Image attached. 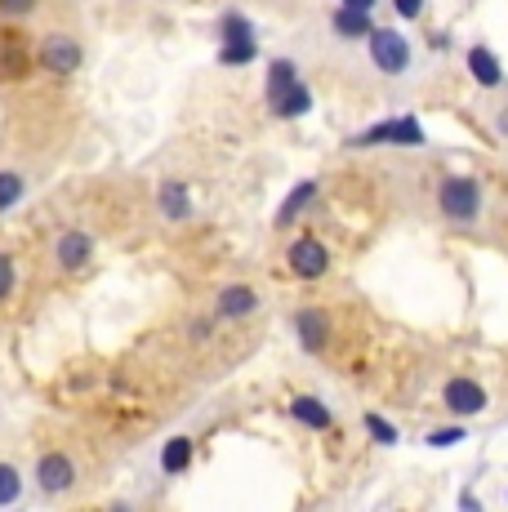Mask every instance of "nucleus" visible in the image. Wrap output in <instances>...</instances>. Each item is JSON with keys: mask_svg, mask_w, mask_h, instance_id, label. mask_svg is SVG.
I'll use <instances>...</instances> for the list:
<instances>
[{"mask_svg": "<svg viewBox=\"0 0 508 512\" xmlns=\"http://www.w3.org/2000/svg\"><path fill=\"white\" fill-rule=\"evenodd\" d=\"M366 63L379 81L388 85H415L424 76V45L406 36L402 27H370L366 41Z\"/></svg>", "mask_w": 508, "mask_h": 512, "instance_id": "nucleus-1", "label": "nucleus"}, {"mask_svg": "<svg viewBox=\"0 0 508 512\" xmlns=\"http://www.w3.org/2000/svg\"><path fill=\"white\" fill-rule=\"evenodd\" d=\"M486 210V187L473 174H446L437 179V214H442L451 228H473Z\"/></svg>", "mask_w": 508, "mask_h": 512, "instance_id": "nucleus-2", "label": "nucleus"}, {"mask_svg": "<svg viewBox=\"0 0 508 512\" xmlns=\"http://www.w3.org/2000/svg\"><path fill=\"white\" fill-rule=\"evenodd\" d=\"M424 143H428V134L415 112L388 116V121H375L361 134H353V147H424Z\"/></svg>", "mask_w": 508, "mask_h": 512, "instance_id": "nucleus-3", "label": "nucleus"}, {"mask_svg": "<svg viewBox=\"0 0 508 512\" xmlns=\"http://www.w3.org/2000/svg\"><path fill=\"white\" fill-rule=\"evenodd\" d=\"M76 481H81V472H76V459L63 455V450H45V455L36 459V468H32V486H36V495H45V499L72 495Z\"/></svg>", "mask_w": 508, "mask_h": 512, "instance_id": "nucleus-4", "label": "nucleus"}, {"mask_svg": "<svg viewBox=\"0 0 508 512\" xmlns=\"http://www.w3.org/2000/svg\"><path fill=\"white\" fill-rule=\"evenodd\" d=\"M442 406L451 419H477L491 410V392L473 379V374H451L442 383Z\"/></svg>", "mask_w": 508, "mask_h": 512, "instance_id": "nucleus-5", "label": "nucleus"}, {"mask_svg": "<svg viewBox=\"0 0 508 512\" xmlns=\"http://www.w3.org/2000/svg\"><path fill=\"white\" fill-rule=\"evenodd\" d=\"M36 63H41L50 76H76L85 63V45L67 32H50V36H41V45H36Z\"/></svg>", "mask_w": 508, "mask_h": 512, "instance_id": "nucleus-6", "label": "nucleus"}, {"mask_svg": "<svg viewBox=\"0 0 508 512\" xmlns=\"http://www.w3.org/2000/svg\"><path fill=\"white\" fill-rule=\"evenodd\" d=\"M54 268L67 272V277H76V272H85L94 263V236L85 228H63L54 236Z\"/></svg>", "mask_w": 508, "mask_h": 512, "instance_id": "nucleus-7", "label": "nucleus"}, {"mask_svg": "<svg viewBox=\"0 0 508 512\" xmlns=\"http://www.w3.org/2000/svg\"><path fill=\"white\" fill-rule=\"evenodd\" d=\"M286 263L299 281H321L330 272V250H326V241H317V236H299V241H290Z\"/></svg>", "mask_w": 508, "mask_h": 512, "instance_id": "nucleus-8", "label": "nucleus"}, {"mask_svg": "<svg viewBox=\"0 0 508 512\" xmlns=\"http://www.w3.org/2000/svg\"><path fill=\"white\" fill-rule=\"evenodd\" d=\"M326 27L339 45H361L370 36V27H375V14H370V9H353V5H335Z\"/></svg>", "mask_w": 508, "mask_h": 512, "instance_id": "nucleus-9", "label": "nucleus"}, {"mask_svg": "<svg viewBox=\"0 0 508 512\" xmlns=\"http://www.w3.org/2000/svg\"><path fill=\"white\" fill-rule=\"evenodd\" d=\"M464 63H468V76H473L482 90H504V67L495 58V49L486 41H473L464 49Z\"/></svg>", "mask_w": 508, "mask_h": 512, "instance_id": "nucleus-10", "label": "nucleus"}, {"mask_svg": "<svg viewBox=\"0 0 508 512\" xmlns=\"http://www.w3.org/2000/svg\"><path fill=\"white\" fill-rule=\"evenodd\" d=\"M259 290L254 285H223L219 299H214V317L219 321H241V317H254L259 312Z\"/></svg>", "mask_w": 508, "mask_h": 512, "instance_id": "nucleus-11", "label": "nucleus"}, {"mask_svg": "<svg viewBox=\"0 0 508 512\" xmlns=\"http://www.w3.org/2000/svg\"><path fill=\"white\" fill-rule=\"evenodd\" d=\"M192 192H188V183H179V179H165L161 187H156V214H161L165 223H188L192 219Z\"/></svg>", "mask_w": 508, "mask_h": 512, "instance_id": "nucleus-12", "label": "nucleus"}, {"mask_svg": "<svg viewBox=\"0 0 508 512\" xmlns=\"http://www.w3.org/2000/svg\"><path fill=\"white\" fill-rule=\"evenodd\" d=\"M290 326H295V339L304 352H321L330 343V317L321 308H299L290 317Z\"/></svg>", "mask_w": 508, "mask_h": 512, "instance_id": "nucleus-13", "label": "nucleus"}, {"mask_svg": "<svg viewBox=\"0 0 508 512\" xmlns=\"http://www.w3.org/2000/svg\"><path fill=\"white\" fill-rule=\"evenodd\" d=\"M290 419H295L299 428H308V432H330L335 428V410H330L321 397H312V392H299V397L290 401Z\"/></svg>", "mask_w": 508, "mask_h": 512, "instance_id": "nucleus-14", "label": "nucleus"}, {"mask_svg": "<svg viewBox=\"0 0 508 512\" xmlns=\"http://www.w3.org/2000/svg\"><path fill=\"white\" fill-rule=\"evenodd\" d=\"M268 112L277 116V121H299V116H308V112H312V90H308L304 76H299L295 85H286V90L272 98Z\"/></svg>", "mask_w": 508, "mask_h": 512, "instance_id": "nucleus-15", "label": "nucleus"}, {"mask_svg": "<svg viewBox=\"0 0 508 512\" xmlns=\"http://www.w3.org/2000/svg\"><path fill=\"white\" fill-rule=\"evenodd\" d=\"M192 459H197V441L192 437H170V441H161L156 464H161L165 477H183V472L192 468Z\"/></svg>", "mask_w": 508, "mask_h": 512, "instance_id": "nucleus-16", "label": "nucleus"}, {"mask_svg": "<svg viewBox=\"0 0 508 512\" xmlns=\"http://www.w3.org/2000/svg\"><path fill=\"white\" fill-rule=\"evenodd\" d=\"M317 192H321V183H317V179H299L295 187H290L286 201H281V210H277V219H272V228H290V223H295L299 214H304L308 205L317 201Z\"/></svg>", "mask_w": 508, "mask_h": 512, "instance_id": "nucleus-17", "label": "nucleus"}, {"mask_svg": "<svg viewBox=\"0 0 508 512\" xmlns=\"http://www.w3.org/2000/svg\"><path fill=\"white\" fill-rule=\"evenodd\" d=\"M299 81V63L295 58H268V76H263V103H272L286 85Z\"/></svg>", "mask_w": 508, "mask_h": 512, "instance_id": "nucleus-18", "label": "nucleus"}, {"mask_svg": "<svg viewBox=\"0 0 508 512\" xmlns=\"http://www.w3.org/2000/svg\"><path fill=\"white\" fill-rule=\"evenodd\" d=\"M27 192H32V183H27L23 170H0V219L14 214L27 201Z\"/></svg>", "mask_w": 508, "mask_h": 512, "instance_id": "nucleus-19", "label": "nucleus"}, {"mask_svg": "<svg viewBox=\"0 0 508 512\" xmlns=\"http://www.w3.org/2000/svg\"><path fill=\"white\" fill-rule=\"evenodd\" d=\"M263 49H259V36H237V41H219V67H246L254 63Z\"/></svg>", "mask_w": 508, "mask_h": 512, "instance_id": "nucleus-20", "label": "nucleus"}, {"mask_svg": "<svg viewBox=\"0 0 508 512\" xmlns=\"http://www.w3.org/2000/svg\"><path fill=\"white\" fill-rule=\"evenodd\" d=\"M27 495V477L18 464H9V459H0V508H18Z\"/></svg>", "mask_w": 508, "mask_h": 512, "instance_id": "nucleus-21", "label": "nucleus"}, {"mask_svg": "<svg viewBox=\"0 0 508 512\" xmlns=\"http://www.w3.org/2000/svg\"><path fill=\"white\" fill-rule=\"evenodd\" d=\"M214 32H219V41H237V36H259L250 23V14H241V9H223L219 18H214Z\"/></svg>", "mask_w": 508, "mask_h": 512, "instance_id": "nucleus-22", "label": "nucleus"}, {"mask_svg": "<svg viewBox=\"0 0 508 512\" xmlns=\"http://www.w3.org/2000/svg\"><path fill=\"white\" fill-rule=\"evenodd\" d=\"M361 423H366V432H370V437H375L384 450H393L397 441H402V432H397V428H393V423H388L384 415H375V410H370V415H361Z\"/></svg>", "mask_w": 508, "mask_h": 512, "instance_id": "nucleus-23", "label": "nucleus"}, {"mask_svg": "<svg viewBox=\"0 0 508 512\" xmlns=\"http://www.w3.org/2000/svg\"><path fill=\"white\" fill-rule=\"evenodd\" d=\"M14 285H18V263L9 250H0V303L14 299Z\"/></svg>", "mask_w": 508, "mask_h": 512, "instance_id": "nucleus-24", "label": "nucleus"}, {"mask_svg": "<svg viewBox=\"0 0 508 512\" xmlns=\"http://www.w3.org/2000/svg\"><path fill=\"white\" fill-rule=\"evenodd\" d=\"M424 441H428L433 450H446V446H459V441H468V428H464V423H451V428H433Z\"/></svg>", "mask_w": 508, "mask_h": 512, "instance_id": "nucleus-25", "label": "nucleus"}, {"mask_svg": "<svg viewBox=\"0 0 508 512\" xmlns=\"http://www.w3.org/2000/svg\"><path fill=\"white\" fill-rule=\"evenodd\" d=\"M393 5V14L402 18V23H419V18L428 14V0H388Z\"/></svg>", "mask_w": 508, "mask_h": 512, "instance_id": "nucleus-26", "label": "nucleus"}, {"mask_svg": "<svg viewBox=\"0 0 508 512\" xmlns=\"http://www.w3.org/2000/svg\"><path fill=\"white\" fill-rule=\"evenodd\" d=\"M36 0H0V18H32Z\"/></svg>", "mask_w": 508, "mask_h": 512, "instance_id": "nucleus-27", "label": "nucleus"}, {"mask_svg": "<svg viewBox=\"0 0 508 512\" xmlns=\"http://www.w3.org/2000/svg\"><path fill=\"white\" fill-rule=\"evenodd\" d=\"M491 130L508 143V107H500V112H491Z\"/></svg>", "mask_w": 508, "mask_h": 512, "instance_id": "nucleus-28", "label": "nucleus"}, {"mask_svg": "<svg viewBox=\"0 0 508 512\" xmlns=\"http://www.w3.org/2000/svg\"><path fill=\"white\" fill-rule=\"evenodd\" d=\"M339 5H353V9H370V14H375V9H379V0H339Z\"/></svg>", "mask_w": 508, "mask_h": 512, "instance_id": "nucleus-29", "label": "nucleus"}, {"mask_svg": "<svg viewBox=\"0 0 508 512\" xmlns=\"http://www.w3.org/2000/svg\"><path fill=\"white\" fill-rule=\"evenodd\" d=\"M192 339H210V321H192Z\"/></svg>", "mask_w": 508, "mask_h": 512, "instance_id": "nucleus-30", "label": "nucleus"}, {"mask_svg": "<svg viewBox=\"0 0 508 512\" xmlns=\"http://www.w3.org/2000/svg\"><path fill=\"white\" fill-rule=\"evenodd\" d=\"M459 508H468V512H477V508H482V504H477V499H473V495H468V490H464V495H459Z\"/></svg>", "mask_w": 508, "mask_h": 512, "instance_id": "nucleus-31", "label": "nucleus"}, {"mask_svg": "<svg viewBox=\"0 0 508 512\" xmlns=\"http://www.w3.org/2000/svg\"><path fill=\"white\" fill-rule=\"evenodd\" d=\"M504 499H508V490H504Z\"/></svg>", "mask_w": 508, "mask_h": 512, "instance_id": "nucleus-32", "label": "nucleus"}]
</instances>
